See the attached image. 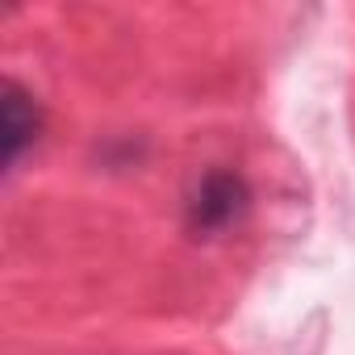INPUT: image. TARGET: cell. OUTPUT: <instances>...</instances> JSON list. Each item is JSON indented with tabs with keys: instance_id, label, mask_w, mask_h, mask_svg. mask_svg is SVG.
<instances>
[{
	"instance_id": "1",
	"label": "cell",
	"mask_w": 355,
	"mask_h": 355,
	"mask_svg": "<svg viewBox=\"0 0 355 355\" xmlns=\"http://www.w3.org/2000/svg\"><path fill=\"white\" fill-rule=\"evenodd\" d=\"M247 209H251V189H247V180H243L234 167H214V171H205L201 180H197V189H193V197H189L184 222H189L193 234L214 239V234L234 230V226L247 218Z\"/></svg>"
},
{
	"instance_id": "2",
	"label": "cell",
	"mask_w": 355,
	"mask_h": 355,
	"mask_svg": "<svg viewBox=\"0 0 355 355\" xmlns=\"http://www.w3.org/2000/svg\"><path fill=\"white\" fill-rule=\"evenodd\" d=\"M42 134V105L34 92H26L17 80L0 84V146H5V167H17L21 155Z\"/></svg>"
}]
</instances>
